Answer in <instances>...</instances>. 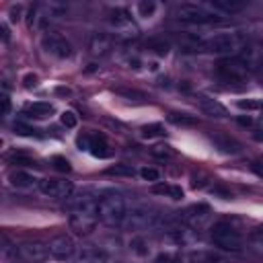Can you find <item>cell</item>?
Returning <instances> with one entry per match:
<instances>
[{
    "instance_id": "cell-28",
    "label": "cell",
    "mask_w": 263,
    "mask_h": 263,
    "mask_svg": "<svg viewBox=\"0 0 263 263\" xmlns=\"http://www.w3.org/2000/svg\"><path fill=\"white\" fill-rule=\"evenodd\" d=\"M238 109H245V111H257V109H263V101L261 99H240L236 103Z\"/></svg>"
},
{
    "instance_id": "cell-31",
    "label": "cell",
    "mask_w": 263,
    "mask_h": 263,
    "mask_svg": "<svg viewBox=\"0 0 263 263\" xmlns=\"http://www.w3.org/2000/svg\"><path fill=\"white\" fill-rule=\"evenodd\" d=\"M60 121H62V125H66V127H76V125H78V115H76L74 111H64V113L60 115Z\"/></svg>"
},
{
    "instance_id": "cell-27",
    "label": "cell",
    "mask_w": 263,
    "mask_h": 263,
    "mask_svg": "<svg viewBox=\"0 0 263 263\" xmlns=\"http://www.w3.org/2000/svg\"><path fill=\"white\" fill-rule=\"evenodd\" d=\"M150 154L156 156V158H171V156H175V150L166 144H156V146L150 148Z\"/></svg>"
},
{
    "instance_id": "cell-37",
    "label": "cell",
    "mask_w": 263,
    "mask_h": 263,
    "mask_svg": "<svg viewBox=\"0 0 263 263\" xmlns=\"http://www.w3.org/2000/svg\"><path fill=\"white\" fill-rule=\"evenodd\" d=\"M23 84H25V88H33V86H37V76H35V74H27V76L23 78Z\"/></svg>"
},
{
    "instance_id": "cell-39",
    "label": "cell",
    "mask_w": 263,
    "mask_h": 263,
    "mask_svg": "<svg viewBox=\"0 0 263 263\" xmlns=\"http://www.w3.org/2000/svg\"><path fill=\"white\" fill-rule=\"evenodd\" d=\"M236 121H238L240 125H245V127H251V125H253V117H247V115H240Z\"/></svg>"
},
{
    "instance_id": "cell-18",
    "label": "cell",
    "mask_w": 263,
    "mask_h": 263,
    "mask_svg": "<svg viewBox=\"0 0 263 263\" xmlns=\"http://www.w3.org/2000/svg\"><path fill=\"white\" fill-rule=\"evenodd\" d=\"M210 6L216 12L236 14V12H242L247 8V2H242V0H210Z\"/></svg>"
},
{
    "instance_id": "cell-29",
    "label": "cell",
    "mask_w": 263,
    "mask_h": 263,
    "mask_svg": "<svg viewBox=\"0 0 263 263\" xmlns=\"http://www.w3.org/2000/svg\"><path fill=\"white\" fill-rule=\"evenodd\" d=\"M251 242L257 251L263 253V226H257V228L251 230Z\"/></svg>"
},
{
    "instance_id": "cell-10",
    "label": "cell",
    "mask_w": 263,
    "mask_h": 263,
    "mask_svg": "<svg viewBox=\"0 0 263 263\" xmlns=\"http://www.w3.org/2000/svg\"><path fill=\"white\" fill-rule=\"evenodd\" d=\"M16 255L27 261V263H43L47 261L51 255H49V247L45 242H39V240H29V242H23L16 247Z\"/></svg>"
},
{
    "instance_id": "cell-1",
    "label": "cell",
    "mask_w": 263,
    "mask_h": 263,
    "mask_svg": "<svg viewBox=\"0 0 263 263\" xmlns=\"http://www.w3.org/2000/svg\"><path fill=\"white\" fill-rule=\"evenodd\" d=\"M242 47H245L242 35L240 33H234V31H228V33H214V35L205 37L201 41L199 51H210V53L234 58V55L240 53Z\"/></svg>"
},
{
    "instance_id": "cell-9",
    "label": "cell",
    "mask_w": 263,
    "mask_h": 263,
    "mask_svg": "<svg viewBox=\"0 0 263 263\" xmlns=\"http://www.w3.org/2000/svg\"><path fill=\"white\" fill-rule=\"evenodd\" d=\"M37 187L45 197L51 199H70L74 193V185L68 179H41Z\"/></svg>"
},
{
    "instance_id": "cell-8",
    "label": "cell",
    "mask_w": 263,
    "mask_h": 263,
    "mask_svg": "<svg viewBox=\"0 0 263 263\" xmlns=\"http://www.w3.org/2000/svg\"><path fill=\"white\" fill-rule=\"evenodd\" d=\"M41 47H43L45 53H49V55H53L58 60H66V58L72 55V43L64 35H60L55 31H49V33H45L41 37Z\"/></svg>"
},
{
    "instance_id": "cell-24",
    "label": "cell",
    "mask_w": 263,
    "mask_h": 263,
    "mask_svg": "<svg viewBox=\"0 0 263 263\" xmlns=\"http://www.w3.org/2000/svg\"><path fill=\"white\" fill-rule=\"evenodd\" d=\"M134 166L129 164H123V162H117V164H111L105 168V175L109 177H134Z\"/></svg>"
},
{
    "instance_id": "cell-30",
    "label": "cell",
    "mask_w": 263,
    "mask_h": 263,
    "mask_svg": "<svg viewBox=\"0 0 263 263\" xmlns=\"http://www.w3.org/2000/svg\"><path fill=\"white\" fill-rule=\"evenodd\" d=\"M140 177H142L144 181L156 183V181L160 179V173H158L156 168H152V166H142V168H140Z\"/></svg>"
},
{
    "instance_id": "cell-20",
    "label": "cell",
    "mask_w": 263,
    "mask_h": 263,
    "mask_svg": "<svg viewBox=\"0 0 263 263\" xmlns=\"http://www.w3.org/2000/svg\"><path fill=\"white\" fill-rule=\"evenodd\" d=\"M27 113H29V117L43 119V117H47V115L53 113V105L47 103V101H35V103H31V105L27 107Z\"/></svg>"
},
{
    "instance_id": "cell-21",
    "label": "cell",
    "mask_w": 263,
    "mask_h": 263,
    "mask_svg": "<svg viewBox=\"0 0 263 263\" xmlns=\"http://www.w3.org/2000/svg\"><path fill=\"white\" fill-rule=\"evenodd\" d=\"M168 123L173 125H179V127H193L197 125V117L195 115H189V113H177V111H171L166 115Z\"/></svg>"
},
{
    "instance_id": "cell-22",
    "label": "cell",
    "mask_w": 263,
    "mask_h": 263,
    "mask_svg": "<svg viewBox=\"0 0 263 263\" xmlns=\"http://www.w3.org/2000/svg\"><path fill=\"white\" fill-rule=\"evenodd\" d=\"M8 181H10L12 187H31V185L37 183V179H35L33 175L25 173V171H12V173L8 175Z\"/></svg>"
},
{
    "instance_id": "cell-16",
    "label": "cell",
    "mask_w": 263,
    "mask_h": 263,
    "mask_svg": "<svg viewBox=\"0 0 263 263\" xmlns=\"http://www.w3.org/2000/svg\"><path fill=\"white\" fill-rule=\"evenodd\" d=\"M99 216H70V228L78 236H88L97 228Z\"/></svg>"
},
{
    "instance_id": "cell-17",
    "label": "cell",
    "mask_w": 263,
    "mask_h": 263,
    "mask_svg": "<svg viewBox=\"0 0 263 263\" xmlns=\"http://www.w3.org/2000/svg\"><path fill=\"white\" fill-rule=\"evenodd\" d=\"M76 263H109V255L101 247H82L76 253Z\"/></svg>"
},
{
    "instance_id": "cell-40",
    "label": "cell",
    "mask_w": 263,
    "mask_h": 263,
    "mask_svg": "<svg viewBox=\"0 0 263 263\" xmlns=\"http://www.w3.org/2000/svg\"><path fill=\"white\" fill-rule=\"evenodd\" d=\"M0 29H2V41H8V39H10V33H8V27H6V25H2Z\"/></svg>"
},
{
    "instance_id": "cell-36",
    "label": "cell",
    "mask_w": 263,
    "mask_h": 263,
    "mask_svg": "<svg viewBox=\"0 0 263 263\" xmlns=\"http://www.w3.org/2000/svg\"><path fill=\"white\" fill-rule=\"evenodd\" d=\"M12 162L14 164H18V166H35V160H31V158H27V156H14L12 158Z\"/></svg>"
},
{
    "instance_id": "cell-23",
    "label": "cell",
    "mask_w": 263,
    "mask_h": 263,
    "mask_svg": "<svg viewBox=\"0 0 263 263\" xmlns=\"http://www.w3.org/2000/svg\"><path fill=\"white\" fill-rule=\"evenodd\" d=\"M154 195H171L173 199H181L183 197V189L177 185H166V183H154L150 189Z\"/></svg>"
},
{
    "instance_id": "cell-6",
    "label": "cell",
    "mask_w": 263,
    "mask_h": 263,
    "mask_svg": "<svg viewBox=\"0 0 263 263\" xmlns=\"http://www.w3.org/2000/svg\"><path fill=\"white\" fill-rule=\"evenodd\" d=\"M216 72H218V76L220 78H224L226 82H242V80H247V76H249V66L238 58V55H234V58H224V60H220L218 64H216Z\"/></svg>"
},
{
    "instance_id": "cell-34",
    "label": "cell",
    "mask_w": 263,
    "mask_h": 263,
    "mask_svg": "<svg viewBox=\"0 0 263 263\" xmlns=\"http://www.w3.org/2000/svg\"><path fill=\"white\" fill-rule=\"evenodd\" d=\"M51 162H53V166H55L58 171H62V173H70V162H68L64 156H53Z\"/></svg>"
},
{
    "instance_id": "cell-13",
    "label": "cell",
    "mask_w": 263,
    "mask_h": 263,
    "mask_svg": "<svg viewBox=\"0 0 263 263\" xmlns=\"http://www.w3.org/2000/svg\"><path fill=\"white\" fill-rule=\"evenodd\" d=\"M210 214H212V210L208 203H193L181 214V220L189 226H201L210 218Z\"/></svg>"
},
{
    "instance_id": "cell-32",
    "label": "cell",
    "mask_w": 263,
    "mask_h": 263,
    "mask_svg": "<svg viewBox=\"0 0 263 263\" xmlns=\"http://www.w3.org/2000/svg\"><path fill=\"white\" fill-rule=\"evenodd\" d=\"M162 134H164V129L158 123H150V125H144L142 127V136L144 138H154V136H162Z\"/></svg>"
},
{
    "instance_id": "cell-38",
    "label": "cell",
    "mask_w": 263,
    "mask_h": 263,
    "mask_svg": "<svg viewBox=\"0 0 263 263\" xmlns=\"http://www.w3.org/2000/svg\"><path fill=\"white\" fill-rule=\"evenodd\" d=\"M0 101H2V115H8L10 113V99H8V95H2Z\"/></svg>"
},
{
    "instance_id": "cell-25",
    "label": "cell",
    "mask_w": 263,
    "mask_h": 263,
    "mask_svg": "<svg viewBox=\"0 0 263 263\" xmlns=\"http://www.w3.org/2000/svg\"><path fill=\"white\" fill-rule=\"evenodd\" d=\"M146 47H148L150 51L158 53V55H166L168 49H171V43H168L164 37H154V39H150V41L146 43Z\"/></svg>"
},
{
    "instance_id": "cell-19",
    "label": "cell",
    "mask_w": 263,
    "mask_h": 263,
    "mask_svg": "<svg viewBox=\"0 0 263 263\" xmlns=\"http://www.w3.org/2000/svg\"><path fill=\"white\" fill-rule=\"evenodd\" d=\"M92 156H99V158H107L111 154V150L107 148L105 144V138L103 136H88V148H86Z\"/></svg>"
},
{
    "instance_id": "cell-26",
    "label": "cell",
    "mask_w": 263,
    "mask_h": 263,
    "mask_svg": "<svg viewBox=\"0 0 263 263\" xmlns=\"http://www.w3.org/2000/svg\"><path fill=\"white\" fill-rule=\"evenodd\" d=\"M115 92H117V95H121V97H125V99H129V101H136V103H144V101L148 99L142 90L127 88V86H117V88H115Z\"/></svg>"
},
{
    "instance_id": "cell-42",
    "label": "cell",
    "mask_w": 263,
    "mask_h": 263,
    "mask_svg": "<svg viewBox=\"0 0 263 263\" xmlns=\"http://www.w3.org/2000/svg\"><path fill=\"white\" fill-rule=\"evenodd\" d=\"M55 92H58V95H70V88H62V86H60V88H55Z\"/></svg>"
},
{
    "instance_id": "cell-33",
    "label": "cell",
    "mask_w": 263,
    "mask_h": 263,
    "mask_svg": "<svg viewBox=\"0 0 263 263\" xmlns=\"http://www.w3.org/2000/svg\"><path fill=\"white\" fill-rule=\"evenodd\" d=\"M14 132H16L18 136H37V138L41 136V134H39V129L31 127V125H25V123H21V121H18V123H14Z\"/></svg>"
},
{
    "instance_id": "cell-11",
    "label": "cell",
    "mask_w": 263,
    "mask_h": 263,
    "mask_svg": "<svg viewBox=\"0 0 263 263\" xmlns=\"http://www.w3.org/2000/svg\"><path fill=\"white\" fill-rule=\"evenodd\" d=\"M47 247H49V255H51L53 259H60V261L70 259V257L74 255V251H76L74 238H72L70 234H66V232L55 234V236L47 242Z\"/></svg>"
},
{
    "instance_id": "cell-12",
    "label": "cell",
    "mask_w": 263,
    "mask_h": 263,
    "mask_svg": "<svg viewBox=\"0 0 263 263\" xmlns=\"http://www.w3.org/2000/svg\"><path fill=\"white\" fill-rule=\"evenodd\" d=\"M88 49H90V53H92L95 58H105V55H109L111 49H113V39H111V35L95 31V33L88 37Z\"/></svg>"
},
{
    "instance_id": "cell-4",
    "label": "cell",
    "mask_w": 263,
    "mask_h": 263,
    "mask_svg": "<svg viewBox=\"0 0 263 263\" xmlns=\"http://www.w3.org/2000/svg\"><path fill=\"white\" fill-rule=\"evenodd\" d=\"M127 216V205L123 197L111 193L99 199V220L107 226H123V220Z\"/></svg>"
},
{
    "instance_id": "cell-14",
    "label": "cell",
    "mask_w": 263,
    "mask_h": 263,
    "mask_svg": "<svg viewBox=\"0 0 263 263\" xmlns=\"http://www.w3.org/2000/svg\"><path fill=\"white\" fill-rule=\"evenodd\" d=\"M197 105H199V109H201L205 115H210V117H216V119L228 117V109H226L218 99H212V97H208V95H197Z\"/></svg>"
},
{
    "instance_id": "cell-7",
    "label": "cell",
    "mask_w": 263,
    "mask_h": 263,
    "mask_svg": "<svg viewBox=\"0 0 263 263\" xmlns=\"http://www.w3.org/2000/svg\"><path fill=\"white\" fill-rule=\"evenodd\" d=\"M158 214H152V210H148L146 205H138L127 210V216L123 220V226L127 230H146L148 226H156L158 224Z\"/></svg>"
},
{
    "instance_id": "cell-41",
    "label": "cell",
    "mask_w": 263,
    "mask_h": 263,
    "mask_svg": "<svg viewBox=\"0 0 263 263\" xmlns=\"http://www.w3.org/2000/svg\"><path fill=\"white\" fill-rule=\"evenodd\" d=\"M253 171H255L257 175H261V177H263V168L259 166V162H253Z\"/></svg>"
},
{
    "instance_id": "cell-5",
    "label": "cell",
    "mask_w": 263,
    "mask_h": 263,
    "mask_svg": "<svg viewBox=\"0 0 263 263\" xmlns=\"http://www.w3.org/2000/svg\"><path fill=\"white\" fill-rule=\"evenodd\" d=\"M107 23H109V27H111V31L119 37V39H136L138 37V27H136V23L132 21V14L125 10V8H115L111 14H109V18H107Z\"/></svg>"
},
{
    "instance_id": "cell-2",
    "label": "cell",
    "mask_w": 263,
    "mask_h": 263,
    "mask_svg": "<svg viewBox=\"0 0 263 263\" xmlns=\"http://www.w3.org/2000/svg\"><path fill=\"white\" fill-rule=\"evenodd\" d=\"M173 16L181 23L187 25H218L222 23L220 12L210 10L203 4H195V2H181L173 8Z\"/></svg>"
},
{
    "instance_id": "cell-15",
    "label": "cell",
    "mask_w": 263,
    "mask_h": 263,
    "mask_svg": "<svg viewBox=\"0 0 263 263\" xmlns=\"http://www.w3.org/2000/svg\"><path fill=\"white\" fill-rule=\"evenodd\" d=\"M212 142H214V146H216L222 154H238V152L242 150V146H240L238 140H234L232 136L222 134V132L212 134Z\"/></svg>"
},
{
    "instance_id": "cell-3",
    "label": "cell",
    "mask_w": 263,
    "mask_h": 263,
    "mask_svg": "<svg viewBox=\"0 0 263 263\" xmlns=\"http://www.w3.org/2000/svg\"><path fill=\"white\" fill-rule=\"evenodd\" d=\"M210 238L222 251H230V253L242 251V236L230 222H224V220L216 222L210 228Z\"/></svg>"
},
{
    "instance_id": "cell-35",
    "label": "cell",
    "mask_w": 263,
    "mask_h": 263,
    "mask_svg": "<svg viewBox=\"0 0 263 263\" xmlns=\"http://www.w3.org/2000/svg\"><path fill=\"white\" fill-rule=\"evenodd\" d=\"M154 8H156L154 2H140V4H138V12H140V16H150V14L154 12Z\"/></svg>"
}]
</instances>
